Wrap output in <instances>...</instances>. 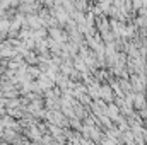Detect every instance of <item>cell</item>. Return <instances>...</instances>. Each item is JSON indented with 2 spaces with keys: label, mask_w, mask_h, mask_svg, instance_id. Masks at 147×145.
Masks as SVG:
<instances>
[{
  "label": "cell",
  "mask_w": 147,
  "mask_h": 145,
  "mask_svg": "<svg viewBox=\"0 0 147 145\" xmlns=\"http://www.w3.org/2000/svg\"><path fill=\"white\" fill-rule=\"evenodd\" d=\"M50 34L53 36L55 41H63V39H65V34H63L62 31H58V29H50Z\"/></svg>",
  "instance_id": "cell-1"
}]
</instances>
